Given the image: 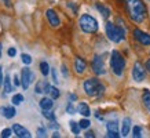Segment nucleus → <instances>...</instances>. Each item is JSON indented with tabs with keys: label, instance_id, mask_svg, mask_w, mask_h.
<instances>
[{
	"label": "nucleus",
	"instance_id": "f257e3e1",
	"mask_svg": "<svg viewBox=\"0 0 150 138\" xmlns=\"http://www.w3.org/2000/svg\"><path fill=\"white\" fill-rule=\"evenodd\" d=\"M124 4L127 9V13L129 18L137 23H141L146 18V6L142 0H124Z\"/></svg>",
	"mask_w": 150,
	"mask_h": 138
},
{
	"label": "nucleus",
	"instance_id": "f03ea898",
	"mask_svg": "<svg viewBox=\"0 0 150 138\" xmlns=\"http://www.w3.org/2000/svg\"><path fill=\"white\" fill-rule=\"evenodd\" d=\"M83 87H84L86 94L90 97H100L105 92V86L100 83L99 79L96 78L87 79L83 84Z\"/></svg>",
	"mask_w": 150,
	"mask_h": 138
},
{
	"label": "nucleus",
	"instance_id": "7ed1b4c3",
	"mask_svg": "<svg viewBox=\"0 0 150 138\" xmlns=\"http://www.w3.org/2000/svg\"><path fill=\"white\" fill-rule=\"evenodd\" d=\"M106 36L110 41L113 43H120L121 40L125 39V29L120 25H116L113 22H106Z\"/></svg>",
	"mask_w": 150,
	"mask_h": 138
},
{
	"label": "nucleus",
	"instance_id": "20e7f679",
	"mask_svg": "<svg viewBox=\"0 0 150 138\" xmlns=\"http://www.w3.org/2000/svg\"><path fill=\"white\" fill-rule=\"evenodd\" d=\"M110 68H112V72H113L116 76H121L124 72V68H125V60L124 57L120 54V51L113 50L112 54H110Z\"/></svg>",
	"mask_w": 150,
	"mask_h": 138
},
{
	"label": "nucleus",
	"instance_id": "39448f33",
	"mask_svg": "<svg viewBox=\"0 0 150 138\" xmlns=\"http://www.w3.org/2000/svg\"><path fill=\"white\" fill-rule=\"evenodd\" d=\"M79 25L84 33H95L98 31V21L90 14H83L79 19Z\"/></svg>",
	"mask_w": 150,
	"mask_h": 138
},
{
	"label": "nucleus",
	"instance_id": "423d86ee",
	"mask_svg": "<svg viewBox=\"0 0 150 138\" xmlns=\"http://www.w3.org/2000/svg\"><path fill=\"white\" fill-rule=\"evenodd\" d=\"M35 79H36V76H35V73L30 70V68H22V70H21V87H22L23 90H28V88H29V84H30Z\"/></svg>",
	"mask_w": 150,
	"mask_h": 138
},
{
	"label": "nucleus",
	"instance_id": "0eeeda50",
	"mask_svg": "<svg viewBox=\"0 0 150 138\" xmlns=\"http://www.w3.org/2000/svg\"><path fill=\"white\" fill-rule=\"evenodd\" d=\"M146 78V68L138 61L134 64V68H132V79L135 82H143Z\"/></svg>",
	"mask_w": 150,
	"mask_h": 138
},
{
	"label": "nucleus",
	"instance_id": "6e6552de",
	"mask_svg": "<svg viewBox=\"0 0 150 138\" xmlns=\"http://www.w3.org/2000/svg\"><path fill=\"white\" fill-rule=\"evenodd\" d=\"M91 66H92V70L94 73L100 76V75H105L106 73V69H105V62H103V58L100 55H95L94 60L91 62Z\"/></svg>",
	"mask_w": 150,
	"mask_h": 138
},
{
	"label": "nucleus",
	"instance_id": "1a4fd4ad",
	"mask_svg": "<svg viewBox=\"0 0 150 138\" xmlns=\"http://www.w3.org/2000/svg\"><path fill=\"white\" fill-rule=\"evenodd\" d=\"M134 37L137 39L141 44H143V46H150V35L149 33L143 32V31H141V29H134Z\"/></svg>",
	"mask_w": 150,
	"mask_h": 138
},
{
	"label": "nucleus",
	"instance_id": "9d476101",
	"mask_svg": "<svg viewBox=\"0 0 150 138\" xmlns=\"http://www.w3.org/2000/svg\"><path fill=\"white\" fill-rule=\"evenodd\" d=\"M106 129H108V134L106 137L109 138H118L121 134H118V123L114 120V122H108L106 123Z\"/></svg>",
	"mask_w": 150,
	"mask_h": 138
},
{
	"label": "nucleus",
	"instance_id": "9b49d317",
	"mask_svg": "<svg viewBox=\"0 0 150 138\" xmlns=\"http://www.w3.org/2000/svg\"><path fill=\"white\" fill-rule=\"evenodd\" d=\"M13 131H14V134H15L17 137H19V138H30L32 137L30 131H29L28 129H25L23 126L18 124V123L13 124Z\"/></svg>",
	"mask_w": 150,
	"mask_h": 138
},
{
	"label": "nucleus",
	"instance_id": "f8f14e48",
	"mask_svg": "<svg viewBox=\"0 0 150 138\" xmlns=\"http://www.w3.org/2000/svg\"><path fill=\"white\" fill-rule=\"evenodd\" d=\"M46 17H47V19H48V23H50L52 28L59 26L61 21H59V17H58V14H57V11H54L52 9L47 10V11H46Z\"/></svg>",
	"mask_w": 150,
	"mask_h": 138
},
{
	"label": "nucleus",
	"instance_id": "ddd939ff",
	"mask_svg": "<svg viewBox=\"0 0 150 138\" xmlns=\"http://www.w3.org/2000/svg\"><path fill=\"white\" fill-rule=\"evenodd\" d=\"M0 113L4 116L6 119H13L17 115V110L14 106H0Z\"/></svg>",
	"mask_w": 150,
	"mask_h": 138
},
{
	"label": "nucleus",
	"instance_id": "4468645a",
	"mask_svg": "<svg viewBox=\"0 0 150 138\" xmlns=\"http://www.w3.org/2000/svg\"><path fill=\"white\" fill-rule=\"evenodd\" d=\"M86 68H87L86 61L80 58V57H76V60H74V70H76V73L83 75L86 72Z\"/></svg>",
	"mask_w": 150,
	"mask_h": 138
},
{
	"label": "nucleus",
	"instance_id": "2eb2a0df",
	"mask_svg": "<svg viewBox=\"0 0 150 138\" xmlns=\"http://www.w3.org/2000/svg\"><path fill=\"white\" fill-rule=\"evenodd\" d=\"M131 131V119L129 117H124L123 119V124H121V135L127 137Z\"/></svg>",
	"mask_w": 150,
	"mask_h": 138
},
{
	"label": "nucleus",
	"instance_id": "dca6fc26",
	"mask_svg": "<svg viewBox=\"0 0 150 138\" xmlns=\"http://www.w3.org/2000/svg\"><path fill=\"white\" fill-rule=\"evenodd\" d=\"M77 112L80 115H83L84 117H88V116L91 115V109H90V106L87 105L86 102H80L77 105Z\"/></svg>",
	"mask_w": 150,
	"mask_h": 138
},
{
	"label": "nucleus",
	"instance_id": "f3484780",
	"mask_svg": "<svg viewBox=\"0 0 150 138\" xmlns=\"http://www.w3.org/2000/svg\"><path fill=\"white\" fill-rule=\"evenodd\" d=\"M39 105L43 110L44 109H51L52 105H54V100L52 98H48V97H44V98H41L40 102H39Z\"/></svg>",
	"mask_w": 150,
	"mask_h": 138
},
{
	"label": "nucleus",
	"instance_id": "a211bd4d",
	"mask_svg": "<svg viewBox=\"0 0 150 138\" xmlns=\"http://www.w3.org/2000/svg\"><path fill=\"white\" fill-rule=\"evenodd\" d=\"M96 9H98V11L102 14V17H103L105 19H108V18L110 17V10L108 9L106 6H103V4H100V3H98V4H96Z\"/></svg>",
	"mask_w": 150,
	"mask_h": 138
},
{
	"label": "nucleus",
	"instance_id": "6ab92c4d",
	"mask_svg": "<svg viewBox=\"0 0 150 138\" xmlns=\"http://www.w3.org/2000/svg\"><path fill=\"white\" fill-rule=\"evenodd\" d=\"M69 126H70V130H72V133L74 134V135H79V134H80V130H81V127H80V124H79L77 122L70 120V122H69Z\"/></svg>",
	"mask_w": 150,
	"mask_h": 138
},
{
	"label": "nucleus",
	"instance_id": "aec40b11",
	"mask_svg": "<svg viewBox=\"0 0 150 138\" xmlns=\"http://www.w3.org/2000/svg\"><path fill=\"white\" fill-rule=\"evenodd\" d=\"M40 72H41V75H43L44 78H47L48 73H50V65L47 64L46 61H41L40 62Z\"/></svg>",
	"mask_w": 150,
	"mask_h": 138
},
{
	"label": "nucleus",
	"instance_id": "412c9836",
	"mask_svg": "<svg viewBox=\"0 0 150 138\" xmlns=\"http://www.w3.org/2000/svg\"><path fill=\"white\" fill-rule=\"evenodd\" d=\"M3 87H4V92H6V94H10V92L13 91V86H11L10 76H4V83H3Z\"/></svg>",
	"mask_w": 150,
	"mask_h": 138
},
{
	"label": "nucleus",
	"instance_id": "4be33fe9",
	"mask_svg": "<svg viewBox=\"0 0 150 138\" xmlns=\"http://www.w3.org/2000/svg\"><path fill=\"white\" fill-rule=\"evenodd\" d=\"M142 101H143L145 106L147 108V110L150 112V91H147V90H146V91L143 92V95H142Z\"/></svg>",
	"mask_w": 150,
	"mask_h": 138
},
{
	"label": "nucleus",
	"instance_id": "5701e85b",
	"mask_svg": "<svg viewBox=\"0 0 150 138\" xmlns=\"http://www.w3.org/2000/svg\"><path fill=\"white\" fill-rule=\"evenodd\" d=\"M41 113H43V116H44L46 119L51 120V122H54V120H55V113H54V112H51V109H44Z\"/></svg>",
	"mask_w": 150,
	"mask_h": 138
},
{
	"label": "nucleus",
	"instance_id": "b1692460",
	"mask_svg": "<svg viewBox=\"0 0 150 138\" xmlns=\"http://www.w3.org/2000/svg\"><path fill=\"white\" fill-rule=\"evenodd\" d=\"M132 137L134 138H141L142 137V127L141 126H134V127H132Z\"/></svg>",
	"mask_w": 150,
	"mask_h": 138
},
{
	"label": "nucleus",
	"instance_id": "393cba45",
	"mask_svg": "<svg viewBox=\"0 0 150 138\" xmlns=\"http://www.w3.org/2000/svg\"><path fill=\"white\" fill-rule=\"evenodd\" d=\"M11 101H13V105H19V104L23 101V95L22 94H14L13 98H11Z\"/></svg>",
	"mask_w": 150,
	"mask_h": 138
},
{
	"label": "nucleus",
	"instance_id": "a878e982",
	"mask_svg": "<svg viewBox=\"0 0 150 138\" xmlns=\"http://www.w3.org/2000/svg\"><path fill=\"white\" fill-rule=\"evenodd\" d=\"M21 60H22V62L25 65H30L32 64V57L29 54H23L22 53V55H21Z\"/></svg>",
	"mask_w": 150,
	"mask_h": 138
},
{
	"label": "nucleus",
	"instance_id": "bb28decb",
	"mask_svg": "<svg viewBox=\"0 0 150 138\" xmlns=\"http://www.w3.org/2000/svg\"><path fill=\"white\" fill-rule=\"evenodd\" d=\"M50 94H51V98H52V100H57V98H59V95H61V92H59V90L57 87H51Z\"/></svg>",
	"mask_w": 150,
	"mask_h": 138
},
{
	"label": "nucleus",
	"instance_id": "cd10ccee",
	"mask_svg": "<svg viewBox=\"0 0 150 138\" xmlns=\"http://www.w3.org/2000/svg\"><path fill=\"white\" fill-rule=\"evenodd\" d=\"M79 124H80V127H81V129L87 130L88 127H90V124H91V122H90L88 119H81L80 122H79Z\"/></svg>",
	"mask_w": 150,
	"mask_h": 138
},
{
	"label": "nucleus",
	"instance_id": "c85d7f7f",
	"mask_svg": "<svg viewBox=\"0 0 150 138\" xmlns=\"http://www.w3.org/2000/svg\"><path fill=\"white\" fill-rule=\"evenodd\" d=\"M35 91H36V94H41V92H44V82H39V83H37Z\"/></svg>",
	"mask_w": 150,
	"mask_h": 138
},
{
	"label": "nucleus",
	"instance_id": "c756f323",
	"mask_svg": "<svg viewBox=\"0 0 150 138\" xmlns=\"http://www.w3.org/2000/svg\"><path fill=\"white\" fill-rule=\"evenodd\" d=\"M66 112H68V113H70V115H73V113H76V112H77V108H74V106H73L72 101L66 105Z\"/></svg>",
	"mask_w": 150,
	"mask_h": 138
},
{
	"label": "nucleus",
	"instance_id": "7c9ffc66",
	"mask_svg": "<svg viewBox=\"0 0 150 138\" xmlns=\"http://www.w3.org/2000/svg\"><path fill=\"white\" fill-rule=\"evenodd\" d=\"M11 134H13V129H4V130H1V137L3 138H8L11 137Z\"/></svg>",
	"mask_w": 150,
	"mask_h": 138
},
{
	"label": "nucleus",
	"instance_id": "2f4dec72",
	"mask_svg": "<svg viewBox=\"0 0 150 138\" xmlns=\"http://www.w3.org/2000/svg\"><path fill=\"white\" fill-rule=\"evenodd\" d=\"M47 134H46V129L44 127H39L37 129V137H40V138H44Z\"/></svg>",
	"mask_w": 150,
	"mask_h": 138
},
{
	"label": "nucleus",
	"instance_id": "473e14b6",
	"mask_svg": "<svg viewBox=\"0 0 150 138\" xmlns=\"http://www.w3.org/2000/svg\"><path fill=\"white\" fill-rule=\"evenodd\" d=\"M7 54H8V57L14 58V57L17 55V48H15V47H10L8 50H7Z\"/></svg>",
	"mask_w": 150,
	"mask_h": 138
},
{
	"label": "nucleus",
	"instance_id": "72a5a7b5",
	"mask_svg": "<svg viewBox=\"0 0 150 138\" xmlns=\"http://www.w3.org/2000/svg\"><path fill=\"white\" fill-rule=\"evenodd\" d=\"M68 7H70V9L73 10V13H74V14H77V13H79L77 6L74 4V3H72V1H69V3H68Z\"/></svg>",
	"mask_w": 150,
	"mask_h": 138
},
{
	"label": "nucleus",
	"instance_id": "f704fd0d",
	"mask_svg": "<svg viewBox=\"0 0 150 138\" xmlns=\"http://www.w3.org/2000/svg\"><path fill=\"white\" fill-rule=\"evenodd\" d=\"M51 87H52V86H51L50 83L44 82V92H46V94H50V91H51Z\"/></svg>",
	"mask_w": 150,
	"mask_h": 138
},
{
	"label": "nucleus",
	"instance_id": "c9c22d12",
	"mask_svg": "<svg viewBox=\"0 0 150 138\" xmlns=\"http://www.w3.org/2000/svg\"><path fill=\"white\" fill-rule=\"evenodd\" d=\"M3 83H4V75H3V66L0 65V87L3 86Z\"/></svg>",
	"mask_w": 150,
	"mask_h": 138
},
{
	"label": "nucleus",
	"instance_id": "e433bc0d",
	"mask_svg": "<svg viewBox=\"0 0 150 138\" xmlns=\"http://www.w3.org/2000/svg\"><path fill=\"white\" fill-rule=\"evenodd\" d=\"M84 137L86 138H94L95 137V134H94V131H91V130H87L86 134H84Z\"/></svg>",
	"mask_w": 150,
	"mask_h": 138
},
{
	"label": "nucleus",
	"instance_id": "4c0bfd02",
	"mask_svg": "<svg viewBox=\"0 0 150 138\" xmlns=\"http://www.w3.org/2000/svg\"><path fill=\"white\" fill-rule=\"evenodd\" d=\"M61 70H62V75H64V78H68V76H69V72H68V68H66L65 65H62Z\"/></svg>",
	"mask_w": 150,
	"mask_h": 138
},
{
	"label": "nucleus",
	"instance_id": "58836bf2",
	"mask_svg": "<svg viewBox=\"0 0 150 138\" xmlns=\"http://www.w3.org/2000/svg\"><path fill=\"white\" fill-rule=\"evenodd\" d=\"M19 76L18 75H15V76H14V83H15V86H21V80H19Z\"/></svg>",
	"mask_w": 150,
	"mask_h": 138
},
{
	"label": "nucleus",
	"instance_id": "ea45409f",
	"mask_svg": "<svg viewBox=\"0 0 150 138\" xmlns=\"http://www.w3.org/2000/svg\"><path fill=\"white\" fill-rule=\"evenodd\" d=\"M51 73H52V80H54L55 83H58V76H57V70H55V69H52V70H51Z\"/></svg>",
	"mask_w": 150,
	"mask_h": 138
},
{
	"label": "nucleus",
	"instance_id": "a19ab883",
	"mask_svg": "<svg viewBox=\"0 0 150 138\" xmlns=\"http://www.w3.org/2000/svg\"><path fill=\"white\" fill-rule=\"evenodd\" d=\"M50 127H51V129H59V124H58V123H55V120H54V122H51Z\"/></svg>",
	"mask_w": 150,
	"mask_h": 138
},
{
	"label": "nucleus",
	"instance_id": "79ce46f5",
	"mask_svg": "<svg viewBox=\"0 0 150 138\" xmlns=\"http://www.w3.org/2000/svg\"><path fill=\"white\" fill-rule=\"evenodd\" d=\"M69 100H70V101H76V100H77V97H76V94H69Z\"/></svg>",
	"mask_w": 150,
	"mask_h": 138
},
{
	"label": "nucleus",
	"instance_id": "37998d69",
	"mask_svg": "<svg viewBox=\"0 0 150 138\" xmlns=\"http://www.w3.org/2000/svg\"><path fill=\"white\" fill-rule=\"evenodd\" d=\"M145 68H146V70H149V72H150V60H147V61H146Z\"/></svg>",
	"mask_w": 150,
	"mask_h": 138
},
{
	"label": "nucleus",
	"instance_id": "c03bdc74",
	"mask_svg": "<svg viewBox=\"0 0 150 138\" xmlns=\"http://www.w3.org/2000/svg\"><path fill=\"white\" fill-rule=\"evenodd\" d=\"M52 137H54V138H58L59 137V133H58V131H54V133H52Z\"/></svg>",
	"mask_w": 150,
	"mask_h": 138
},
{
	"label": "nucleus",
	"instance_id": "a18cd8bd",
	"mask_svg": "<svg viewBox=\"0 0 150 138\" xmlns=\"http://www.w3.org/2000/svg\"><path fill=\"white\" fill-rule=\"evenodd\" d=\"M4 4L7 6V7H11V3H10V0H4Z\"/></svg>",
	"mask_w": 150,
	"mask_h": 138
},
{
	"label": "nucleus",
	"instance_id": "49530a36",
	"mask_svg": "<svg viewBox=\"0 0 150 138\" xmlns=\"http://www.w3.org/2000/svg\"><path fill=\"white\" fill-rule=\"evenodd\" d=\"M1 54H3V44L0 43V58H1Z\"/></svg>",
	"mask_w": 150,
	"mask_h": 138
}]
</instances>
